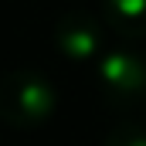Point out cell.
<instances>
[{
	"mask_svg": "<svg viewBox=\"0 0 146 146\" xmlns=\"http://www.w3.org/2000/svg\"><path fill=\"white\" fill-rule=\"evenodd\" d=\"M95 78H99L102 99L115 109H129V106L146 102V58L129 48L106 51L99 58Z\"/></svg>",
	"mask_w": 146,
	"mask_h": 146,
	"instance_id": "obj_2",
	"label": "cell"
},
{
	"mask_svg": "<svg viewBox=\"0 0 146 146\" xmlns=\"http://www.w3.org/2000/svg\"><path fill=\"white\" fill-rule=\"evenodd\" d=\"M54 48L68 61H92L102 51V21L88 10H68L54 24Z\"/></svg>",
	"mask_w": 146,
	"mask_h": 146,
	"instance_id": "obj_3",
	"label": "cell"
},
{
	"mask_svg": "<svg viewBox=\"0 0 146 146\" xmlns=\"http://www.w3.org/2000/svg\"><path fill=\"white\" fill-rule=\"evenodd\" d=\"M102 146H146V126L122 122V126H115L109 136L102 139Z\"/></svg>",
	"mask_w": 146,
	"mask_h": 146,
	"instance_id": "obj_5",
	"label": "cell"
},
{
	"mask_svg": "<svg viewBox=\"0 0 146 146\" xmlns=\"http://www.w3.org/2000/svg\"><path fill=\"white\" fill-rule=\"evenodd\" d=\"M58 106V92L48 82V75L41 72H7L0 78V122L27 133L37 129L51 119V112Z\"/></svg>",
	"mask_w": 146,
	"mask_h": 146,
	"instance_id": "obj_1",
	"label": "cell"
},
{
	"mask_svg": "<svg viewBox=\"0 0 146 146\" xmlns=\"http://www.w3.org/2000/svg\"><path fill=\"white\" fill-rule=\"evenodd\" d=\"M102 21L129 41L146 37V0H102Z\"/></svg>",
	"mask_w": 146,
	"mask_h": 146,
	"instance_id": "obj_4",
	"label": "cell"
}]
</instances>
